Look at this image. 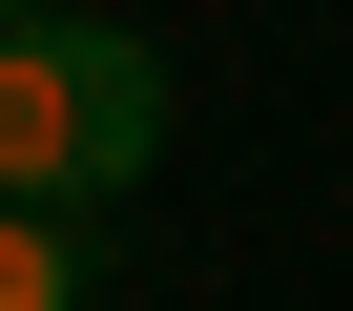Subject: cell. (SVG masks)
<instances>
[{
	"instance_id": "cell-2",
	"label": "cell",
	"mask_w": 353,
	"mask_h": 311,
	"mask_svg": "<svg viewBox=\"0 0 353 311\" xmlns=\"http://www.w3.org/2000/svg\"><path fill=\"white\" fill-rule=\"evenodd\" d=\"M0 311H83V208H0Z\"/></svg>"
},
{
	"instance_id": "cell-1",
	"label": "cell",
	"mask_w": 353,
	"mask_h": 311,
	"mask_svg": "<svg viewBox=\"0 0 353 311\" xmlns=\"http://www.w3.org/2000/svg\"><path fill=\"white\" fill-rule=\"evenodd\" d=\"M166 167V63L83 0H21L0 21V208H125Z\"/></svg>"
},
{
	"instance_id": "cell-3",
	"label": "cell",
	"mask_w": 353,
	"mask_h": 311,
	"mask_svg": "<svg viewBox=\"0 0 353 311\" xmlns=\"http://www.w3.org/2000/svg\"><path fill=\"white\" fill-rule=\"evenodd\" d=\"M0 21H21V0H0Z\"/></svg>"
}]
</instances>
